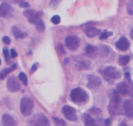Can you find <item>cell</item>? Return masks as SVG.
<instances>
[{"instance_id":"8d00e7d4","label":"cell","mask_w":133,"mask_h":126,"mask_svg":"<svg viewBox=\"0 0 133 126\" xmlns=\"http://www.w3.org/2000/svg\"><path fill=\"white\" fill-rule=\"evenodd\" d=\"M111 123H112V120L110 118H107L104 121V126H110Z\"/></svg>"},{"instance_id":"d6986e66","label":"cell","mask_w":133,"mask_h":126,"mask_svg":"<svg viewBox=\"0 0 133 126\" xmlns=\"http://www.w3.org/2000/svg\"><path fill=\"white\" fill-rule=\"evenodd\" d=\"M82 119L85 126H98L97 122L91 117L89 114H84L82 115Z\"/></svg>"},{"instance_id":"d4e9b609","label":"cell","mask_w":133,"mask_h":126,"mask_svg":"<svg viewBox=\"0 0 133 126\" xmlns=\"http://www.w3.org/2000/svg\"><path fill=\"white\" fill-rule=\"evenodd\" d=\"M113 35V33L112 32H108V31L104 30L103 32L101 33V36L99 37V39L101 40H104V39H107V38H109L110 36Z\"/></svg>"},{"instance_id":"3957f363","label":"cell","mask_w":133,"mask_h":126,"mask_svg":"<svg viewBox=\"0 0 133 126\" xmlns=\"http://www.w3.org/2000/svg\"><path fill=\"white\" fill-rule=\"evenodd\" d=\"M30 126H50L49 119L43 114H36L31 117L28 121Z\"/></svg>"},{"instance_id":"cb8c5ba5","label":"cell","mask_w":133,"mask_h":126,"mask_svg":"<svg viewBox=\"0 0 133 126\" xmlns=\"http://www.w3.org/2000/svg\"><path fill=\"white\" fill-rule=\"evenodd\" d=\"M110 49L108 47L105 45H102L100 47L99 49V53L101 56L104 57V56H107L109 55Z\"/></svg>"},{"instance_id":"4316f807","label":"cell","mask_w":133,"mask_h":126,"mask_svg":"<svg viewBox=\"0 0 133 126\" xmlns=\"http://www.w3.org/2000/svg\"><path fill=\"white\" fill-rule=\"evenodd\" d=\"M3 55H4L5 61L9 64V62H10V56H9V52L8 49H7V47L3 48Z\"/></svg>"},{"instance_id":"4fadbf2b","label":"cell","mask_w":133,"mask_h":126,"mask_svg":"<svg viewBox=\"0 0 133 126\" xmlns=\"http://www.w3.org/2000/svg\"><path fill=\"white\" fill-rule=\"evenodd\" d=\"M123 110L125 115L129 118H133V101L127 100L123 104Z\"/></svg>"},{"instance_id":"ac0fdd59","label":"cell","mask_w":133,"mask_h":126,"mask_svg":"<svg viewBox=\"0 0 133 126\" xmlns=\"http://www.w3.org/2000/svg\"><path fill=\"white\" fill-rule=\"evenodd\" d=\"M12 32L16 39H24L28 36V34L26 32H22L20 28L15 26L12 28Z\"/></svg>"},{"instance_id":"5bb4252c","label":"cell","mask_w":133,"mask_h":126,"mask_svg":"<svg viewBox=\"0 0 133 126\" xmlns=\"http://www.w3.org/2000/svg\"><path fill=\"white\" fill-rule=\"evenodd\" d=\"M2 124L3 126H17V122L11 115L5 114L2 116Z\"/></svg>"},{"instance_id":"d6a6232c","label":"cell","mask_w":133,"mask_h":126,"mask_svg":"<svg viewBox=\"0 0 133 126\" xmlns=\"http://www.w3.org/2000/svg\"><path fill=\"white\" fill-rule=\"evenodd\" d=\"M3 42L5 44L9 45L11 42V39L8 36H4L3 38Z\"/></svg>"},{"instance_id":"ffe728a7","label":"cell","mask_w":133,"mask_h":126,"mask_svg":"<svg viewBox=\"0 0 133 126\" xmlns=\"http://www.w3.org/2000/svg\"><path fill=\"white\" fill-rule=\"evenodd\" d=\"M17 66L16 65H12V66L10 68H4L3 70H2V71L0 72V79L1 80H3L5 78H6L7 75L9 74L10 72H12L13 70H15Z\"/></svg>"},{"instance_id":"4dcf8cb0","label":"cell","mask_w":133,"mask_h":126,"mask_svg":"<svg viewBox=\"0 0 133 126\" xmlns=\"http://www.w3.org/2000/svg\"><path fill=\"white\" fill-rule=\"evenodd\" d=\"M19 5L21 7H22V8H28V7H30L29 3H28V2H22V1H20V2H19Z\"/></svg>"},{"instance_id":"6da1fadb","label":"cell","mask_w":133,"mask_h":126,"mask_svg":"<svg viewBox=\"0 0 133 126\" xmlns=\"http://www.w3.org/2000/svg\"><path fill=\"white\" fill-rule=\"evenodd\" d=\"M121 105V99L118 93L115 90L112 92L111 95L109 105L108 109L111 116H117L120 114Z\"/></svg>"},{"instance_id":"f1b7e54d","label":"cell","mask_w":133,"mask_h":126,"mask_svg":"<svg viewBox=\"0 0 133 126\" xmlns=\"http://www.w3.org/2000/svg\"><path fill=\"white\" fill-rule=\"evenodd\" d=\"M54 120L55 124L57 125H65L66 124V123L65 122V121H63V119H60L59 118H54Z\"/></svg>"},{"instance_id":"836d02e7","label":"cell","mask_w":133,"mask_h":126,"mask_svg":"<svg viewBox=\"0 0 133 126\" xmlns=\"http://www.w3.org/2000/svg\"><path fill=\"white\" fill-rule=\"evenodd\" d=\"M18 56V53L16 51V50H15L14 49H11V58H16Z\"/></svg>"},{"instance_id":"9a60e30c","label":"cell","mask_w":133,"mask_h":126,"mask_svg":"<svg viewBox=\"0 0 133 126\" xmlns=\"http://www.w3.org/2000/svg\"><path fill=\"white\" fill-rule=\"evenodd\" d=\"M85 55L89 58L94 59L97 56L98 53V49L96 46L88 45L85 48Z\"/></svg>"},{"instance_id":"74e56055","label":"cell","mask_w":133,"mask_h":126,"mask_svg":"<svg viewBox=\"0 0 133 126\" xmlns=\"http://www.w3.org/2000/svg\"><path fill=\"white\" fill-rule=\"evenodd\" d=\"M130 37L133 40V28H132L131 30H130Z\"/></svg>"},{"instance_id":"44dd1931","label":"cell","mask_w":133,"mask_h":126,"mask_svg":"<svg viewBox=\"0 0 133 126\" xmlns=\"http://www.w3.org/2000/svg\"><path fill=\"white\" fill-rule=\"evenodd\" d=\"M130 60V56L129 55H122L120 56L118 59V62L121 66H126Z\"/></svg>"},{"instance_id":"ba28073f","label":"cell","mask_w":133,"mask_h":126,"mask_svg":"<svg viewBox=\"0 0 133 126\" xmlns=\"http://www.w3.org/2000/svg\"><path fill=\"white\" fill-rule=\"evenodd\" d=\"M62 112L65 118L68 120L72 121V122H76L78 119L76 116V111L74 108L70 106L69 105H65L62 108Z\"/></svg>"},{"instance_id":"60d3db41","label":"cell","mask_w":133,"mask_h":126,"mask_svg":"<svg viewBox=\"0 0 133 126\" xmlns=\"http://www.w3.org/2000/svg\"><path fill=\"white\" fill-rule=\"evenodd\" d=\"M2 65V60H1V59H0V65Z\"/></svg>"},{"instance_id":"7402d4cb","label":"cell","mask_w":133,"mask_h":126,"mask_svg":"<svg viewBox=\"0 0 133 126\" xmlns=\"http://www.w3.org/2000/svg\"><path fill=\"white\" fill-rule=\"evenodd\" d=\"M76 66L80 70H87V69H89V66H90V64L87 60H82V61L77 62Z\"/></svg>"},{"instance_id":"8992f818","label":"cell","mask_w":133,"mask_h":126,"mask_svg":"<svg viewBox=\"0 0 133 126\" xmlns=\"http://www.w3.org/2000/svg\"><path fill=\"white\" fill-rule=\"evenodd\" d=\"M80 39L76 36H69L65 38V45L70 51H75L77 50L80 45Z\"/></svg>"},{"instance_id":"f546056e","label":"cell","mask_w":133,"mask_h":126,"mask_svg":"<svg viewBox=\"0 0 133 126\" xmlns=\"http://www.w3.org/2000/svg\"><path fill=\"white\" fill-rule=\"evenodd\" d=\"M59 2H60V0H51V2L50 3L49 5L50 7H52V8H56Z\"/></svg>"},{"instance_id":"e575fe53","label":"cell","mask_w":133,"mask_h":126,"mask_svg":"<svg viewBox=\"0 0 133 126\" xmlns=\"http://www.w3.org/2000/svg\"><path fill=\"white\" fill-rule=\"evenodd\" d=\"M57 49H58V51L59 52L61 53L62 54H65V49H64V47H63L62 45H59L57 46Z\"/></svg>"},{"instance_id":"f35d334b","label":"cell","mask_w":133,"mask_h":126,"mask_svg":"<svg viewBox=\"0 0 133 126\" xmlns=\"http://www.w3.org/2000/svg\"><path fill=\"white\" fill-rule=\"evenodd\" d=\"M69 62V59L68 58H66V59H65V60H64V63H65V65H66V64H68Z\"/></svg>"},{"instance_id":"83f0119b","label":"cell","mask_w":133,"mask_h":126,"mask_svg":"<svg viewBox=\"0 0 133 126\" xmlns=\"http://www.w3.org/2000/svg\"><path fill=\"white\" fill-rule=\"evenodd\" d=\"M60 21H61V18L59 15H54L51 18V22L54 24H59Z\"/></svg>"},{"instance_id":"30bf717a","label":"cell","mask_w":133,"mask_h":126,"mask_svg":"<svg viewBox=\"0 0 133 126\" xmlns=\"http://www.w3.org/2000/svg\"><path fill=\"white\" fill-rule=\"evenodd\" d=\"M88 83L87 87L91 89H97L101 85V79L98 76L94 75L88 76Z\"/></svg>"},{"instance_id":"ab89813d","label":"cell","mask_w":133,"mask_h":126,"mask_svg":"<svg viewBox=\"0 0 133 126\" xmlns=\"http://www.w3.org/2000/svg\"><path fill=\"white\" fill-rule=\"evenodd\" d=\"M119 126H127V124L125 123V122H121V123H119Z\"/></svg>"},{"instance_id":"277c9868","label":"cell","mask_w":133,"mask_h":126,"mask_svg":"<svg viewBox=\"0 0 133 126\" xmlns=\"http://www.w3.org/2000/svg\"><path fill=\"white\" fill-rule=\"evenodd\" d=\"M34 103L33 100L28 97H24L20 101V111L24 116H28L31 114Z\"/></svg>"},{"instance_id":"484cf974","label":"cell","mask_w":133,"mask_h":126,"mask_svg":"<svg viewBox=\"0 0 133 126\" xmlns=\"http://www.w3.org/2000/svg\"><path fill=\"white\" fill-rule=\"evenodd\" d=\"M18 79L20 81L22 82V83H24L25 85H28V78H27V76L24 74V72H20L18 75Z\"/></svg>"},{"instance_id":"d590c367","label":"cell","mask_w":133,"mask_h":126,"mask_svg":"<svg viewBox=\"0 0 133 126\" xmlns=\"http://www.w3.org/2000/svg\"><path fill=\"white\" fill-rule=\"evenodd\" d=\"M37 63H35V64H33V65H32L31 68V73L35 72L37 70Z\"/></svg>"},{"instance_id":"603a6c76","label":"cell","mask_w":133,"mask_h":126,"mask_svg":"<svg viewBox=\"0 0 133 126\" xmlns=\"http://www.w3.org/2000/svg\"><path fill=\"white\" fill-rule=\"evenodd\" d=\"M34 25H35L37 30L39 31V32H43L44 31V30H45V25H44V22H43V21L41 19H39L35 23Z\"/></svg>"},{"instance_id":"1f68e13d","label":"cell","mask_w":133,"mask_h":126,"mask_svg":"<svg viewBox=\"0 0 133 126\" xmlns=\"http://www.w3.org/2000/svg\"><path fill=\"white\" fill-rule=\"evenodd\" d=\"M127 12L129 15H133V9H132V5L129 3L127 5Z\"/></svg>"},{"instance_id":"e0dca14e","label":"cell","mask_w":133,"mask_h":126,"mask_svg":"<svg viewBox=\"0 0 133 126\" xmlns=\"http://www.w3.org/2000/svg\"><path fill=\"white\" fill-rule=\"evenodd\" d=\"M84 32H85V35L89 38H94V37L98 36L100 33L101 32V31L99 29L93 26H89L86 28Z\"/></svg>"},{"instance_id":"52a82bcc","label":"cell","mask_w":133,"mask_h":126,"mask_svg":"<svg viewBox=\"0 0 133 126\" xmlns=\"http://www.w3.org/2000/svg\"><path fill=\"white\" fill-rule=\"evenodd\" d=\"M14 10L11 5L7 3H3L0 5V17L9 19L13 17Z\"/></svg>"},{"instance_id":"7c38bea8","label":"cell","mask_w":133,"mask_h":126,"mask_svg":"<svg viewBox=\"0 0 133 126\" xmlns=\"http://www.w3.org/2000/svg\"><path fill=\"white\" fill-rule=\"evenodd\" d=\"M130 42L125 37H121L116 43V47L121 51H125L130 47Z\"/></svg>"},{"instance_id":"7a4b0ae2","label":"cell","mask_w":133,"mask_h":126,"mask_svg":"<svg viewBox=\"0 0 133 126\" xmlns=\"http://www.w3.org/2000/svg\"><path fill=\"white\" fill-rule=\"evenodd\" d=\"M70 97L72 102L75 103H83L88 100V94L80 87H76L71 90Z\"/></svg>"},{"instance_id":"8fae6325","label":"cell","mask_w":133,"mask_h":126,"mask_svg":"<svg viewBox=\"0 0 133 126\" xmlns=\"http://www.w3.org/2000/svg\"><path fill=\"white\" fill-rule=\"evenodd\" d=\"M104 73L108 78L111 79H117L121 77V72L117 70L116 68L113 66H108L104 70Z\"/></svg>"},{"instance_id":"2e32d148","label":"cell","mask_w":133,"mask_h":126,"mask_svg":"<svg viewBox=\"0 0 133 126\" xmlns=\"http://www.w3.org/2000/svg\"><path fill=\"white\" fill-rule=\"evenodd\" d=\"M116 91L119 94H121L123 95H126L129 93V85L127 83L123 82L118 83L116 86Z\"/></svg>"},{"instance_id":"9c48e42d","label":"cell","mask_w":133,"mask_h":126,"mask_svg":"<svg viewBox=\"0 0 133 126\" xmlns=\"http://www.w3.org/2000/svg\"><path fill=\"white\" fill-rule=\"evenodd\" d=\"M7 87L10 92L16 93L20 91V84L16 77L14 76H11L7 79Z\"/></svg>"},{"instance_id":"5b68a950","label":"cell","mask_w":133,"mask_h":126,"mask_svg":"<svg viewBox=\"0 0 133 126\" xmlns=\"http://www.w3.org/2000/svg\"><path fill=\"white\" fill-rule=\"evenodd\" d=\"M24 16L28 20L29 23L35 24L39 19H41L43 13L41 11H37L33 9H27L23 12Z\"/></svg>"},{"instance_id":"b9f144b4","label":"cell","mask_w":133,"mask_h":126,"mask_svg":"<svg viewBox=\"0 0 133 126\" xmlns=\"http://www.w3.org/2000/svg\"><path fill=\"white\" fill-rule=\"evenodd\" d=\"M132 1H133V0H132Z\"/></svg>"}]
</instances>
